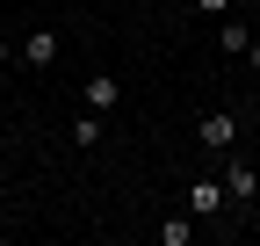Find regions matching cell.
<instances>
[{
    "mask_svg": "<svg viewBox=\"0 0 260 246\" xmlns=\"http://www.w3.org/2000/svg\"><path fill=\"white\" fill-rule=\"evenodd\" d=\"M188 210L195 218H217L224 210V181H188Z\"/></svg>",
    "mask_w": 260,
    "mask_h": 246,
    "instance_id": "5",
    "label": "cell"
},
{
    "mask_svg": "<svg viewBox=\"0 0 260 246\" xmlns=\"http://www.w3.org/2000/svg\"><path fill=\"white\" fill-rule=\"evenodd\" d=\"M217 44H224V51H246V58H253V37H246V22H224V29H217Z\"/></svg>",
    "mask_w": 260,
    "mask_h": 246,
    "instance_id": "6",
    "label": "cell"
},
{
    "mask_svg": "<svg viewBox=\"0 0 260 246\" xmlns=\"http://www.w3.org/2000/svg\"><path fill=\"white\" fill-rule=\"evenodd\" d=\"M22 66H58V29H29V37H22Z\"/></svg>",
    "mask_w": 260,
    "mask_h": 246,
    "instance_id": "3",
    "label": "cell"
},
{
    "mask_svg": "<svg viewBox=\"0 0 260 246\" xmlns=\"http://www.w3.org/2000/svg\"><path fill=\"white\" fill-rule=\"evenodd\" d=\"M253 66H260V37H253Z\"/></svg>",
    "mask_w": 260,
    "mask_h": 246,
    "instance_id": "11",
    "label": "cell"
},
{
    "mask_svg": "<svg viewBox=\"0 0 260 246\" xmlns=\"http://www.w3.org/2000/svg\"><path fill=\"white\" fill-rule=\"evenodd\" d=\"M73 145H102V116H94V109L73 116Z\"/></svg>",
    "mask_w": 260,
    "mask_h": 246,
    "instance_id": "7",
    "label": "cell"
},
{
    "mask_svg": "<svg viewBox=\"0 0 260 246\" xmlns=\"http://www.w3.org/2000/svg\"><path fill=\"white\" fill-rule=\"evenodd\" d=\"M0 131H8V123H0Z\"/></svg>",
    "mask_w": 260,
    "mask_h": 246,
    "instance_id": "13",
    "label": "cell"
},
{
    "mask_svg": "<svg viewBox=\"0 0 260 246\" xmlns=\"http://www.w3.org/2000/svg\"><path fill=\"white\" fill-rule=\"evenodd\" d=\"M8 58H22V51H15V44H8V37H0V66H8Z\"/></svg>",
    "mask_w": 260,
    "mask_h": 246,
    "instance_id": "10",
    "label": "cell"
},
{
    "mask_svg": "<svg viewBox=\"0 0 260 246\" xmlns=\"http://www.w3.org/2000/svg\"><path fill=\"white\" fill-rule=\"evenodd\" d=\"M0 239H8V218H0Z\"/></svg>",
    "mask_w": 260,
    "mask_h": 246,
    "instance_id": "12",
    "label": "cell"
},
{
    "mask_svg": "<svg viewBox=\"0 0 260 246\" xmlns=\"http://www.w3.org/2000/svg\"><path fill=\"white\" fill-rule=\"evenodd\" d=\"M123 102V80L116 73H87V87H80V109H94V116H109Z\"/></svg>",
    "mask_w": 260,
    "mask_h": 246,
    "instance_id": "2",
    "label": "cell"
},
{
    "mask_svg": "<svg viewBox=\"0 0 260 246\" xmlns=\"http://www.w3.org/2000/svg\"><path fill=\"white\" fill-rule=\"evenodd\" d=\"M195 138H203V152H232V138H239V116H232V109H210L203 123H195Z\"/></svg>",
    "mask_w": 260,
    "mask_h": 246,
    "instance_id": "1",
    "label": "cell"
},
{
    "mask_svg": "<svg viewBox=\"0 0 260 246\" xmlns=\"http://www.w3.org/2000/svg\"><path fill=\"white\" fill-rule=\"evenodd\" d=\"M195 8H203V15H224V8H232V0H195Z\"/></svg>",
    "mask_w": 260,
    "mask_h": 246,
    "instance_id": "9",
    "label": "cell"
},
{
    "mask_svg": "<svg viewBox=\"0 0 260 246\" xmlns=\"http://www.w3.org/2000/svg\"><path fill=\"white\" fill-rule=\"evenodd\" d=\"M188 232H195L188 218H167V225H159V246H188Z\"/></svg>",
    "mask_w": 260,
    "mask_h": 246,
    "instance_id": "8",
    "label": "cell"
},
{
    "mask_svg": "<svg viewBox=\"0 0 260 246\" xmlns=\"http://www.w3.org/2000/svg\"><path fill=\"white\" fill-rule=\"evenodd\" d=\"M224 196H232V203H253V196H260V174H253L246 160H224Z\"/></svg>",
    "mask_w": 260,
    "mask_h": 246,
    "instance_id": "4",
    "label": "cell"
}]
</instances>
